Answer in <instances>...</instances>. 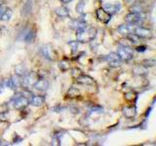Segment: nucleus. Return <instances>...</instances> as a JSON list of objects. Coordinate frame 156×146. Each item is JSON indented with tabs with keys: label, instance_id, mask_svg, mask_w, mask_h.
Segmentation results:
<instances>
[{
	"label": "nucleus",
	"instance_id": "f257e3e1",
	"mask_svg": "<svg viewBox=\"0 0 156 146\" xmlns=\"http://www.w3.org/2000/svg\"><path fill=\"white\" fill-rule=\"evenodd\" d=\"M96 36H97V29L91 26H86L85 28L77 31L76 34L77 41L81 43H89L94 40Z\"/></svg>",
	"mask_w": 156,
	"mask_h": 146
},
{
	"label": "nucleus",
	"instance_id": "f03ea898",
	"mask_svg": "<svg viewBox=\"0 0 156 146\" xmlns=\"http://www.w3.org/2000/svg\"><path fill=\"white\" fill-rule=\"evenodd\" d=\"M145 19V15L143 12H132L128 14L125 18V21L130 26H135L139 24Z\"/></svg>",
	"mask_w": 156,
	"mask_h": 146
},
{
	"label": "nucleus",
	"instance_id": "7ed1b4c3",
	"mask_svg": "<svg viewBox=\"0 0 156 146\" xmlns=\"http://www.w3.org/2000/svg\"><path fill=\"white\" fill-rule=\"evenodd\" d=\"M117 54L120 57L121 61H129L133 58V51L127 46H119L118 50H117Z\"/></svg>",
	"mask_w": 156,
	"mask_h": 146
},
{
	"label": "nucleus",
	"instance_id": "20e7f679",
	"mask_svg": "<svg viewBox=\"0 0 156 146\" xmlns=\"http://www.w3.org/2000/svg\"><path fill=\"white\" fill-rule=\"evenodd\" d=\"M12 104L14 106V108L16 109H23L24 107H27L29 104V100L27 99L26 96H22L21 94L17 95V96H15L12 100Z\"/></svg>",
	"mask_w": 156,
	"mask_h": 146
},
{
	"label": "nucleus",
	"instance_id": "39448f33",
	"mask_svg": "<svg viewBox=\"0 0 156 146\" xmlns=\"http://www.w3.org/2000/svg\"><path fill=\"white\" fill-rule=\"evenodd\" d=\"M38 80V77L36 75V73L34 72H27V74H24L23 77V86L28 88V87H33L34 84Z\"/></svg>",
	"mask_w": 156,
	"mask_h": 146
},
{
	"label": "nucleus",
	"instance_id": "423d86ee",
	"mask_svg": "<svg viewBox=\"0 0 156 146\" xmlns=\"http://www.w3.org/2000/svg\"><path fill=\"white\" fill-rule=\"evenodd\" d=\"M105 60H106L107 63H108V65L111 66V67L119 66L121 64V62H122L120 57L118 56V54L114 53V52L109 53L108 55L105 57Z\"/></svg>",
	"mask_w": 156,
	"mask_h": 146
},
{
	"label": "nucleus",
	"instance_id": "0eeeda50",
	"mask_svg": "<svg viewBox=\"0 0 156 146\" xmlns=\"http://www.w3.org/2000/svg\"><path fill=\"white\" fill-rule=\"evenodd\" d=\"M96 16L100 22L104 23H108L111 19V15L107 13L104 8H99L96 11Z\"/></svg>",
	"mask_w": 156,
	"mask_h": 146
},
{
	"label": "nucleus",
	"instance_id": "6e6552de",
	"mask_svg": "<svg viewBox=\"0 0 156 146\" xmlns=\"http://www.w3.org/2000/svg\"><path fill=\"white\" fill-rule=\"evenodd\" d=\"M135 34H136V35H138L140 38H145V39H150V38H152V36H153L152 31H151L150 29L143 27V26L136 27Z\"/></svg>",
	"mask_w": 156,
	"mask_h": 146
},
{
	"label": "nucleus",
	"instance_id": "1a4fd4ad",
	"mask_svg": "<svg viewBox=\"0 0 156 146\" xmlns=\"http://www.w3.org/2000/svg\"><path fill=\"white\" fill-rule=\"evenodd\" d=\"M12 15H13V12L11 9L0 4V21H3V22L10 21L12 18Z\"/></svg>",
	"mask_w": 156,
	"mask_h": 146
},
{
	"label": "nucleus",
	"instance_id": "9d476101",
	"mask_svg": "<svg viewBox=\"0 0 156 146\" xmlns=\"http://www.w3.org/2000/svg\"><path fill=\"white\" fill-rule=\"evenodd\" d=\"M10 83H11V89H18V88L23 86V76L15 74L10 79Z\"/></svg>",
	"mask_w": 156,
	"mask_h": 146
},
{
	"label": "nucleus",
	"instance_id": "9b49d317",
	"mask_svg": "<svg viewBox=\"0 0 156 146\" xmlns=\"http://www.w3.org/2000/svg\"><path fill=\"white\" fill-rule=\"evenodd\" d=\"M104 9L105 11L110 14L111 16L112 15H115L119 12L120 10V5L119 4H112V3H106L104 5Z\"/></svg>",
	"mask_w": 156,
	"mask_h": 146
},
{
	"label": "nucleus",
	"instance_id": "f8f14e48",
	"mask_svg": "<svg viewBox=\"0 0 156 146\" xmlns=\"http://www.w3.org/2000/svg\"><path fill=\"white\" fill-rule=\"evenodd\" d=\"M69 26H70V28L74 29V30L79 31V30H81V29L85 28L87 26V23L85 22L81 21V19H74V21L70 22Z\"/></svg>",
	"mask_w": 156,
	"mask_h": 146
},
{
	"label": "nucleus",
	"instance_id": "ddd939ff",
	"mask_svg": "<svg viewBox=\"0 0 156 146\" xmlns=\"http://www.w3.org/2000/svg\"><path fill=\"white\" fill-rule=\"evenodd\" d=\"M76 79V82L79 83V84H84V85H93L94 84V80H93V78H91L90 76H87V75H84V74H81L78 77L75 78Z\"/></svg>",
	"mask_w": 156,
	"mask_h": 146
},
{
	"label": "nucleus",
	"instance_id": "4468645a",
	"mask_svg": "<svg viewBox=\"0 0 156 146\" xmlns=\"http://www.w3.org/2000/svg\"><path fill=\"white\" fill-rule=\"evenodd\" d=\"M45 101V97L42 96H31V99H29V104H31L33 106H40L44 103Z\"/></svg>",
	"mask_w": 156,
	"mask_h": 146
},
{
	"label": "nucleus",
	"instance_id": "2eb2a0df",
	"mask_svg": "<svg viewBox=\"0 0 156 146\" xmlns=\"http://www.w3.org/2000/svg\"><path fill=\"white\" fill-rule=\"evenodd\" d=\"M123 114L126 118H133L136 114V109L135 106H126L123 109Z\"/></svg>",
	"mask_w": 156,
	"mask_h": 146
},
{
	"label": "nucleus",
	"instance_id": "dca6fc26",
	"mask_svg": "<svg viewBox=\"0 0 156 146\" xmlns=\"http://www.w3.org/2000/svg\"><path fill=\"white\" fill-rule=\"evenodd\" d=\"M33 87L35 88L36 90H39V91H46L49 87V83L45 79H41V80L38 79Z\"/></svg>",
	"mask_w": 156,
	"mask_h": 146
},
{
	"label": "nucleus",
	"instance_id": "f3484780",
	"mask_svg": "<svg viewBox=\"0 0 156 146\" xmlns=\"http://www.w3.org/2000/svg\"><path fill=\"white\" fill-rule=\"evenodd\" d=\"M118 32L121 34V35H129L130 33H133L132 32V26H128V24H121V26L118 27Z\"/></svg>",
	"mask_w": 156,
	"mask_h": 146
},
{
	"label": "nucleus",
	"instance_id": "a211bd4d",
	"mask_svg": "<svg viewBox=\"0 0 156 146\" xmlns=\"http://www.w3.org/2000/svg\"><path fill=\"white\" fill-rule=\"evenodd\" d=\"M56 14L61 18H66L69 16V11L66 7H58L56 9Z\"/></svg>",
	"mask_w": 156,
	"mask_h": 146
},
{
	"label": "nucleus",
	"instance_id": "6ab92c4d",
	"mask_svg": "<svg viewBox=\"0 0 156 146\" xmlns=\"http://www.w3.org/2000/svg\"><path fill=\"white\" fill-rule=\"evenodd\" d=\"M41 54L44 56V57H46L48 58V60H52V57H51V54H50V49H48L47 46H43L41 48Z\"/></svg>",
	"mask_w": 156,
	"mask_h": 146
},
{
	"label": "nucleus",
	"instance_id": "aec40b11",
	"mask_svg": "<svg viewBox=\"0 0 156 146\" xmlns=\"http://www.w3.org/2000/svg\"><path fill=\"white\" fill-rule=\"evenodd\" d=\"M127 38L129 39L130 42L131 43H133V44H136V43H139L140 42V37L138 35H136V34L134 33H130L129 35H127Z\"/></svg>",
	"mask_w": 156,
	"mask_h": 146
},
{
	"label": "nucleus",
	"instance_id": "412c9836",
	"mask_svg": "<svg viewBox=\"0 0 156 146\" xmlns=\"http://www.w3.org/2000/svg\"><path fill=\"white\" fill-rule=\"evenodd\" d=\"M134 72L136 74H144L146 73V67L144 65H138L134 68Z\"/></svg>",
	"mask_w": 156,
	"mask_h": 146
},
{
	"label": "nucleus",
	"instance_id": "4be33fe9",
	"mask_svg": "<svg viewBox=\"0 0 156 146\" xmlns=\"http://www.w3.org/2000/svg\"><path fill=\"white\" fill-rule=\"evenodd\" d=\"M155 64H156L155 60H151V58H149V60H145L143 61V65L145 67H152Z\"/></svg>",
	"mask_w": 156,
	"mask_h": 146
},
{
	"label": "nucleus",
	"instance_id": "5701e85b",
	"mask_svg": "<svg viewBox=\"0 0 156 146\" xmlns=\"http://www.w3.org/2000/svg\"><path fill=\"white\" fill-rule=\"evenodd\" d=\"M84 7H85V3L83 1H80L76 6V12L78 14H83L84 13Z\"/></svg>",
	"mask_w": 156,
	"mask_h": 146
},
{
	"label": "nucleus",
	"instance_id": "b1692460",
	"mask_svg": "<svg viewBox=\"0 0 156 146\" xmlns=\"http://www.w3.org/2000/svg\"><path fill=\"white\" fill-rule=\"evenodd\" d=\"M68 45L70 46L72 52L74 53V52L77 51L78 46H79V42H78V41H70V42H68Z\"/></svg>",
	"mask_w": 156,
	"mask_h": 146
},
{
	"label": "nucleus",
	"instance_id": "393cba45",
	"mask_svg": "<svg viewBox=\"0 0 156 146\" xmlns=\"http://www.w3.org/2000/svg\"><path fill=\"white\" fill-rule=\"evenodd\" d=\"M34 38H35V33L30 31V32H28V34L26 36L24 40H26L27 42H32L34 40Z\"/></svg>",
	"mask_w": 156,
	"mask_h": 146
},
{
	"label": "nucleus",
	"instance_id": "a878e982",
	"mask_svg": "<svg viewBox=\"0 0 156 146\" xmlns=\"http://www.w3.org/2000/svg\"><path fill=\"white\" fill-rule=\"evenodd\" d=\"M68 95H70L71 96H79V92L76 89H74V88H72V89H70L69 92H68Z\"/></svg>",
	"mask_w": 156,
	"mask_h": 146
},
{
	"label": "nucleus",
	"instance_id": "bb28decb",
	"mask_svg": "<svg viewBox=\"0 0 156 146\" xmlns=\"http://www.w3.org/2000/svg\"><path fill=\"white\" fill-rule=\"evenodd\" d=\"M6 120H7L6 113H0V121H1V122H5Z\"/></svg>",
	"mask_w": 156,
	"mask_h": 146
},
{
	"label": "nucleus",
	"instance_id": "cd10ccee",
	"mask_svg": "<svg viewBox=\"0 0 156 146\" xmlns=\"http://www.w3.org/2000/svg\"><path fill=\"white\" fill-rule=\"evenodd\" d=\"M136 51L138 52H144L145 51V47H144V46H141V47H138L136 49Z\"/></svg>",
	"mask_w": 156,
	"mask_h": 146
},
{
	"label": "nucleus",
	"instance_id": "c85d7f7f",
	"mask_svg": "<svg viewBox=\"0 0 156 146\" xmlns=\"http://www.w3.org/2000/svg\"><path fill=\"white\" fill-rule=\"evenodd\" d=\"M62 2H63V3H69V2H71L72 0H61Z\"/></svg>",
	"mask_w": 156,
	"mask_h": 146
},
{
	"label": "nucleus",
	"instance_id": "c756f323",
	"mask_svg": "<svg viewBox=\"0 0 156 146\" xmlns=\"http://www.w3.org/2000/svg\"><path fill=\"white\" fill-rule=\"evenodd\" d=\"M135 0H127V2H134Z\"/></svg>",
	"mask_w": 156,
	"mask_h": 146
}]
</instances>
